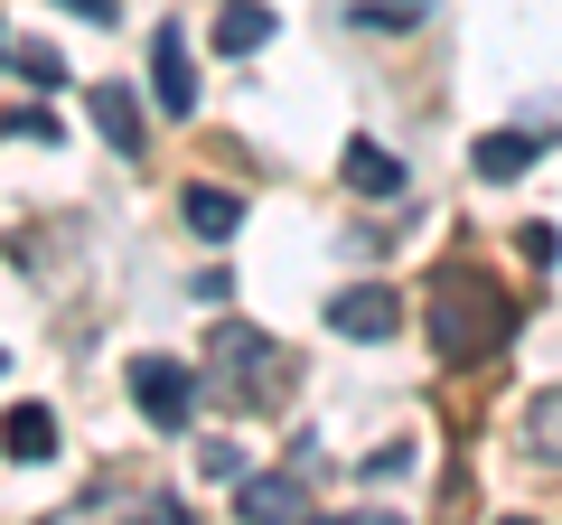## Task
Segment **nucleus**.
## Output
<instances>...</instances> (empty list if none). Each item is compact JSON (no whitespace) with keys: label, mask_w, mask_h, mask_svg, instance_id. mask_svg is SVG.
<instances>
[{"label":"nucleus","mask_w":562,"mask_h":525,"mask_svg":"<svg viewBox=\"0 0 562 525\" xmlns=\"http://www.w3.org/2000/svg\"><path fill=\"white\" fill-rule=\"evenodd\" d=\"M85 103H94L103 142H113L122 160H140V150H150V132H140V94H132V85H94V94H85Z\"/></svg>","instance_id":"423d86ee"},{"label":"nucleus","mask_w":562,"mask_h":525,"mask_svg":"<svg viewBox=\"0 0 562 525\" xmlns=\"http://www.w3.org/2000/svg\"><path fill=\"white\" fill-rule=\"evenodd\" d=\"M431 20V0H357V29H413Z\"/></svg>","instance_id":"2eb2a0df"},{"label":"nucleus","mask_w":562,"mask_h":525,"mask_svg":"<svg viewBox=\"0 0 562 525\" xmlns=\"http://www.w3.org/2000/svg\"><path fill=\"white\" fill-rule=\"evenodd\" d=\"M0 442H10V460H47V450H57V413L47 404H10Z\"/></svg>","instance_id":"1a4fd4ad"},{"label":"nucleus","mask_w":562,"mask_h":525,"mask_svg":"<svg viewBox=\"0 0 562 525\" xmlns=\"http://www.w3.org/2000/svg\"><path fill=\"white\" fill-rule=\"evenodd\" d=\"M150 94H160L169 122L198 113V66H188V29L179 20H160V38H150Z\"/></svg>","instance_id":"20e7f679"},{"label":"nucleus","mask_w":562,"mask_h":525,"mask_svg":"<svg viewBox=\"0 0 562 525\" xmlns=\"http://www.w3.org/2000/svg\"><path fill=\"white\" fill-rule=\"evenodd\" d=\"M179 216H188V235L225 244V235L244 225V198H235V188H188V198H179Z\"/></svg>","instance_id":"0eeeda50"},{"label":"nucleus","mask_w":562,"mask_h":525,"mask_svg":"<svg viewBox=\"0 0 562 525\" xmlns=\"http://www.w3.org/2000/svg\"><path fill=\"white\" fill-rule=\"evenodd\" d=\"M328 328H338V338H394V328H403V301H394L384 282H357V291L328 301Z\"/></svg>","instance_id":"39448f33"},{"label":"nucleus","mask_w":562,"mask_h":525,"mask_svg":"<svg viewBox=\"0 0 562 525\" xmlns=\"http://www.w3.org/2000/svg\"><path fill=\"white\" fill-rule=\"evenodd\" d=\"M206 366H216V384L235 394V404H281V347L262 338V328H244V320H225L216 328V347H206Z\"/></svg>","instance_id":"f03ea898"},{"label":"nucleus","mask_w":562,"mask_h":525,"mask_svg":"<svg viewBox=\"0 0 562 525\" xmlns=\"http://www.w3.org/2000/svg\"><path fill=\"white\" fill-rule=\"evenodd\" d=\"M10 142H57V113H38V103H29V113H10Z\"/></svg>","instance_id":"dca6fc26"},{"label":"nucleus","mask_w":562,"mask_h":525,"mask_svg":"<svg viewBox=\"0 0 562 525\" xmlns=\"http://www.w3.org/2000/svg\"><path fill=\"white\" fill-rule=\"evenodd\" d=\"M10 76H20V85H38V94H57V85L76 76V66H66L47 38H29V47H10Z\"/></svg>","instance_id":"9b49d317"},{"label":"nucleus","mask_w":562,"mask_h":525,"mask_svg":"<svg viewBox=\"0 0 562 525\" xmlns=\"http://www.w3.org/2000/svg\"><path fill=\"white\" fill-rule=\"evenodd\" d=\"M535 150H543V142H525V132H487V142H479V179H487V188L525 179V169H535Z\"/></svg>","instance_id":"9d476101"},{"label":"nucleus","mask_w":562,"mask_h":525,"mask_svg":"<svg viewBox=\"0 0 562 525\" xmlns=\"http://www.w3.org/2000/svg\"><path fill=\"white\" fill-rule=\"evenodd\" d=\"M347 179L384 198V188H403V160H394V150H375V142H357V150H347Z\"/></svg>","instance_id":"ddd939ff"},{"label":"nucleus","mask_w":562,"mask_h":525,"mask_svg":"<svg viewBox=\"0 0 562 525\" xmlns=\"http://www.w3.org/2000/svg\"><path fill=\"white\" fill-rule=\"evenodd\" d=\"M244 516H301V479H244Z\"/></svg>","instance_id":"f8f14e48"},{"label":"nucleus","mask_w":562,"mask_h":525,"mask_svg":"<svg viewBox=\"0 0 562 525\" xmlns=\"http://www.w3.org/2000/svg\"><path fill=\"white\" fill-rule=\"evenodd\" d=\"M0 366H10V357H0Z\"/></svg>","instance_id":"aec40b11"},{"label":"nucleus","mask_w":562,"mask_h":525,"mask_svg":"<svg viewBox=\"0 0 562 525\" xmlns=\"http://www.w3.org/2000/svg\"><path fill=\"white\" fill-rule=\"evenodd\" d=\"M132 404L150 413L160 432H179L188 413H198V376H188L179 357H140V366H132Z\"/></svg>","instance_id":"7ed1b4c3"},{"label":"nucleus","mask_w":562,"mask_h":525,"mask_svg":"<svg viewBox=\"0 0 562 525\" xmlns=\"http://www.w3.org/2000/svg\"><path fill=\"white\" fill-rule=\"evenodd\" d=\"M198 460H206V479H244V450H235V442H206Z\"/></svg>","instance_id":"f3484780"},{"label":"nucleus","mask_w":562,"mask_h":525,"mask_svg":"<svg viewBox=\"0 0 562 525\" xmlns=\"http://www.w3.org/2000/svg\"><path fill=\"white\" fill-rule=\"evenodd\" d=\"M525 442L562 460V394H535V404H525Z\"/></svg>","instance_id":"4468645a"},{"label":"nucleus","mask_w":562,"mask_h":525,"mask_svg":"<svg viewBox=\"0 0 562 525\" xmlns=\"http://www.w3.org/2000/svg\"><path fill=\"white\" fill-rule=\"evenodd\" d=\"M506 328H516V291H497L487 272H441V282H431V347H441L450 366L497 357Z\"/></svg>","instance_id":"f257e3e1"},{"label":"nucleus","mask_w":562,"mask_h":525,"mask_svg":"<svg viewBox=\"0 0 562 525\" xmlns=\"http://www.w3.org/2000/svg\"><path fill=\"white\" fill-rule=\"evenodd\" d=\"M262 38H272V10L262 0H216V47L225 57H254Z\"/></svg>","instance_id":"6e6552de"},{"label":"nucleus","mask_w":562,"mask_h":525,"mask_svg":"<svg viewBox=\"0 0 562 525\" xmlns=\"http://www.w3.org/2000/svg\"><path fill=\"white\" fill-rule=\"evenodd\" d=\"M0 47H10V38H0Z\"/></svg>","instance_id":"6ab92c4d"},{"label":"nucleus","mask_w":562,"mask_h":525,"mask_svg":"<svg viewBox=\"0 0 562 525\" xmlns=\"http://www.w3.org/2000/svg\"><path fill=\"white\" fill-rule=\"evenodd\" d=\"M57 10H76V20H94V29H113V20H122L113 0H57Z\"/></svg>","instance_id":"a211bd4d"}]
</instances>
